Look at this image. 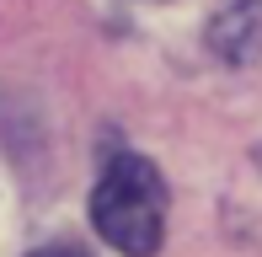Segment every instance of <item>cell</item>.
Listing matches in <instances>:
<instances>
[{
	"instance_id": "6da1fadb",
	"label": "cell",
	"mask_w": 262,
	"mask_h": 257,
	"mask_svg": "<svg viewBox=\"0 0 262 257\" xmlns=\"http://www.w3.org/2000/svg\"><path fill=\"white\" fill-rule=\"evenodd\" d=\"M91 225L123 257H156L166 236V182L156 161L113 156L91 188Z\"/></svg>"
},
{
	"instance_id": "7a4b0ae2",
	"label": "cell",
	"mask_w": 262,
	"mask_h": 257,
	"mask_svg": "<svg viewBox=\"0 0 262 257\" xmlns=\"http://www.w3.org/2000/svg\"><path fill=\"white\" fill-rule=\"evenodd\" d=\"M209 49L225 65H252L262 59V0H225L209 16Z\"/></svg>"
},
{
	"instance_id": "3957f363",
	"label": "cell",
	"mask_w": 262,
	"mask_h": 257,
	"mask_svg": "<svg viewBox=\"0 0 262 257\" xmlns=\"http://www.w3.org/2000/svg\"><path fill=\"white\" fill-rule=\"evenodd\" d=\"M27 257H80L75 247H43V252H27Z\"/></svg>"
}]
</instances>
